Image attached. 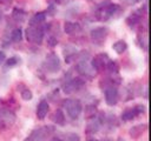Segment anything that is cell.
Returning <instances> with one entry per match:
<instances>
[{"label": "cell", "instance_id": "cell-1", "mask_svg": "<svg viewBox=\"0 0 151 141\" xmlns=\"http://www.w3.org/2000/svg\"><path fill=\"white\" fill-rule=\"evenodd\" d=\"M64 107H65L68 116L72 120L78 119L81 113V109H83L81 102L78 99H66L64 101Z\"/></svg>", "mask_w": 151, "mask_h": 141}, {"label": "cell", "instance_id": "cell-2", "mask_svg": "<svg viewBox=\"0 0 151 141\" xmlns=\"http://www.w3.org/2000/svg\"><path fill=\"white\" fill-rule=\"evenodd\" d=\"M120 9V6L117 5V4H109V5H105L103 7H100L97 12H96V18L99 20V21H106L109 20L111 16H113L117 12H119Z\"/></svg>", "mask_w": 151, "mask_h": 141}, {"label": "cell", "instance_id": "cell-3", "mask_svg": "<svg viewBox=\"0 0 151 141\" xmlns=\"http://www.w3.org/2000/svg\"><path fill=\"white\" fill-rule=\"evenodd\" d=\"M25 35L27 41L35 45H40L44 39V29L39 26H29L28 28H26Z\"/></svg>", "mask_w": 151, "mask_h": 141}, {"label": "cell", "instance_id": "cell-4", "mask_svg": "<svg viewBox=\"0 0 151 141\" xmlns=\"http://www.w3.org/2000/svg\"><path fill=\"white\" fill-rule=\"evenodd\" d=\"M15 114L13 110L8 108H1L0 109V130L7 129L15 122Z\"/></svg>", "mask_w": 151, "mask_h": 141}, {"label": "cell", "instance_id": "cell-5", "mask_svg": "<svg viewBox=\"0 0 151 141\" xmlns=\"http://www.w3.org/2000/svg\"><path fill=\"white\" fill-rule=\"evenodd\" d=\"M42 67L47 73H57V72H59V69L61 67V63H60V60H59L58 55L54 54V53L48 54L46 56L44 63H42Z\"/></svg>", "mask_w": 151, "mask_h": 141}, {"label": "cell", "instance_id": "cell-6", "mask_svg": "<svg viewBox=\"0 0 151 141\" xmlns=\"http://www.w3.org/2000/svg\"><path fill=\"white\" fill-rule=\"evenodd\" d=\"M85 85V81L77 76V78H73L68 81H66L64 85H63V90L66 93V94H72L74 92H78L80 88H83Z\"/></svg>", "mask_w": 151, "mask_h": 141}, {"label": "cell", "instance_id": "cell-7", "mask_svg": "<svg viewBox=\"0 0 151 141\" xmlns=\"http://www.w3.org/2000/svg\"><path fill=\"white\" fill-rule=\"evenodd\" d=\"M144 112H145L144 106H143V105H137V106L126 108V109L123 112V114H122V119H123L124 121H131V120L136 119L137 116L142 115Z\"/></svg>", "mask_w": 151, "mask_h": 141}, {"label": "cell", "instance_id": "cell-8", "mask_svg": "<svg viewBox=\"0 0 151 141\" xmlns=\"http://www.w3.org/2000/svg\"><path fill=\"white\" fill-rule=\"evenodd\" d=\"M107 34H109V28L104 27V26L96 27V28L91 29V32H90V36H91L92 41L96 43H101L103 41H105Z\"/></svg>", "mask_w": 151, "mask_h": 141}, {"label": "cell", "instance_id": "cell-9", "mask_svg": "<svg viewBox=\"0 0 151 141\" xmlns=\"http://www.w3.org/2000/svg\"><path fill=\"white\" fill-rule=\"evenodd\" d=\"M107 61H109L107 54L106 53H100V54H97L92 59L91 66L94 69V72H101V70H104L106 68V62Z\"/></svg>", "mask_w": 151, "mask_h": 141}, {"label": "cell", "instance_id": "cell-10", "mask_svg": "<svg viewBox=\"0 0 151 141\" xmlns=\"http://www.w3.org/2000/svg\"><path fill=\"white\" fill-rule=\"evenodd\" d=\"M119 100L118 89L114 86H109L105 88V101L109 106H116Z\"/></svg>", "mask_w": 151, "mask_h": 141}, {"label": "cell", "instance_id": "cell-11", "mask_svg": "<svg viewBox=\"0 0 151 141\" xmlns=\"http://www.w3.org/2000/svg\"><path fill=\"white\" fill-rule=\"evenodd\" d=\"M76 69L79 74L81 75H85V76H93L94 75V69L92 68L91 63L87 62V61H80L77 66H76Z\"/></svg>", "mask_w": 151, "mask_h": 141}, {"label": "cell", "instance_id": "cell-12", "mask_svg": "<svg viewBox=\"0 0 151 141\" xmlns=\"http://www.w3.org/2000/svg\"><path fill=\"white\" fill-rule=\"evenodd\" d=\"M50 128L48 127H42V128H39V129H35L25 141H44L45 137L47 136L48 134V130Z\"/></svg>", "mask_w": 151, "mask_h": 141}, {"label": "cell", "instance_id": "cell-13", "mask_svg": "<svg viewBox=\"0 0 151 141\" xmlns=\"http://www.w3.org/2000/svg\"><path fill=\"white\" fill-rule=\"evenodd\" d=\"M48 110H50L48 102L45 101V100L40 101V103L38 105V108H37V116H38V119H40V120L45 119L47 113H48Z\"/></svg>", "mask_w": 151, "mask_h": 141}, {"label": "cell", "instance_id": "cell-14", "mask_svg": "<svg viewBox=\"0 0 151 141\" xmlns=\"http://www.w3.org/2000/svg\"><path fill=\"white\" fill-rule=\"evenodd\" d=\"M64 31L67 34H74L81 31V26L78 22H73V21H66L64 24Z\"/></svg>", "mask_w": 151, "mask_h": 141}, {"label": "cell", "instance_id": "cell-15", "mask_svg": "<svg viewBox=\"0 0 151 141\" xmlns=\"http://www.w3.org/2000/svg\"><path fill=\"white\" fill-rule=\"evenodd\" d=\"M146 128H147V125H146V123L137 125V126H134V127H132V128L130 129L129 134H130V136H131L132 139H138L140 135H143V133L146 130Z\"/></svg>", "mask_w": 151, "mask_h": 141}, {"label": "cell", "instance_id": "cell-16", "mask_svg": "<svg viewBox=\"0 0 151 141\" xmlns=\"http://www.w3.org/2000/svg\"><path fill=\"white\" fill-rule=\"evenodd\" d=\"M93 120L91 122H88L87 127H86V133H96L100 126H101V119L100 118H92Z\"/></svg>", "mask_w": 151, "mask_h": 141}, {"label": "cell", "instance_id": "cell-17", "mask_svg": "<svg viewBox=\"0 0 151 141\" xmlns=\"http://www.w3.org/2000/svg\"><path fill=\"white\" fill-rule=\"evenodd\" d=\"M45 19H46V13H44V12H38V13H35V14L31 18L29 25H31V26H39L41 22L45 21Z\"/></svg>", "mask_w": 151, "mask_h": 141}, {"label": "cell", "instance_id": "cell-18", "mask_svg": "<svg viewBox=\"0 0 151 141\" xmlns=\"http://www.w3.org/2000/svg\"><path fill=\"white\" fill-rule=\"evenodd\" d=\"M52 121L59 126H64L65 125V114L63 113L61 109H57L54 110L53 115H52Z\"/></svg>", "mask_w": 151, "mask_h": 141}, {"label": "cell", "instance_id": "cell-19", "mask_svg": "<svg viewBox=\"0 0 151 141\" xmlns=\"http://www.w3.org/2000/svg\"><path fill=\"white\" fill-rule=\"evenodd\" d=\"M112 48L117 54H123L127 48V43L124 40H118L112 45Z\"/></svg>", "mask_w": 151, "mask_h": 141}, {"label": "cell", "instance_id": "cell-20", "mask_svg": "<svg viewBox=\"0 0 151 141\" xmlns=\"http://www.w3.org/2000/svg\"><path fill=\"white\" fill-rule=\"evenodd\" d=\"M106 69L111 73V74H118L119 72V65L117 61H112V60H109L106 62Z\"/></svg>", "mask_w": 151, "mask_h": 141}, {"label": "cell", "instance_id": "cell-21", "mask_svg": "<svg viewBox=\"0 0 151 141\" xmlns=\"http://www.w3.org/2000/svg\"><path fill=\"white\" fill-rule=\"evenodd\" d=\"M25 15H26V13L21 8H14L13 12H12V18L15 21H22L25 19Z\"/></svg>", "mask_w": 151, "mask_h": 141}, {"label": "cell", "instance_id": "cell-22", "mask_svg": "<svg viewBox=\"0 0 151 141\" xmlns=\"http://www.w3.org/2000/svg\"><path fill=\"white\" fill-rule=\"evenodd\" d=\"M11 40L13 42H20L22 40V31L21 28H14L11 33Z\"/></svg>", "mask_w": 151, "mask_h": 141}, {"label": "cell", "instance_id": "cell-23", "mask_svg": "<svg viewBox=\"0 0 151 141\" xmlns=\"http://www.w3.org/2000/svg\"><path fill=\"white\" fill-rule=\"evenodd\" d=\"M19 62H20V59H19L18 56H11V58L6 61V67H8V68L14 67V66H17Z\"/></svg>", "mask_w": 151, "mask_h": 141}, {"label": "cell", "instance_id": "cell-24", "mask_svg": "<svg viewBox=\"0 0 151 141\" xmlns=\"http://www.w3.org/2000/svg\"><path fill=\"white\" fill-rule=\"evenodd\" d=\"M21 98H22V100H25V101H28V100H32V98H33V94H32V92L28 89V88H25V89H22L21 90Z\"/></svg>", "mask_w": 151, "mask_h": 141}, {"label": "cell", "instance_id": "cell-25", "mask_svg": "<svg viewBox=\"0 0 151 141\" xmlns=\"http://www.w3.org/2000/svg\"><path fill=\"white\" fill-rule=\"evenodd\" d=\"M86 118H94L97 115V108L96 106H87L86 107Z\"/></svg>", "mask_w": 151, "mask_h": 141}, {"label": "cell", "instance_id": "cell-26", "mask_svg": "<svg viewBox=\"0 0 151 141\" xmlns=\"http://www.w3.org/2000/svg\"><path fill=\"white\" fill-rule=\"evenodd\" d=\"M64 141H80V139H79V135H77L74 133H70V134L65 135Z\"/></svg>", "mask_w": 151, "mask_h": 141}, {"label": "cell", "instance_id": "cell-27", "mask_svg": "<svg viewBox=\"0 0 151 141\" xmlns=\"http://www.w3.org/2000/svg\"><path fill=\"white\" fill-rule=\"evenodd\" d=\"M138 42H139V46L143 47L144 49H146L147 47V38L146 36H139L138 38Z\"/></svg>", "mask_w": 151, "mask_h": 141}, {"label": "cell", "instance_id": "cell-28", "mask_svg": "<svg viewBox=\"0 0 151 141\" xmlns=\"http://www.w3.org/2000/svg\"><path fill=\"white\" fill-rule=\"evenodd\" d=\"M47 45H48L50 47H54V46H57V45H58V40H57V38H54V36H48V38H47Z\"/></svg>", "mask_w": 151, "mask_h": 141}, {"label": "cell", "instance_id": "cell-29", "mask_svg": "<svg viewBox=\"0 0 151 141\" xmlns=\"http://www.w3.org/2000/svg\"><path fill=\"white\" fill-rule=\"evenodd\" d=\"M125 5H127V6H132V5H134V4H137L139 0H122Z\"/></svg>", "mask_w": 151, "mask_h": 141}, {"label": "cell", "instance_id": "cell-30", "mask_svg": "<svg viewBox=\"0 0 151 141\" xmlns=\"http://www.w3.org/2000/svg\"><path fill=\"white\" fill-rule=\"evenodd\" d=\"M12 4V0H0V5H4V6H9Z\"/></svg>", "mask_w": 151, "mask_h": 141}, {"label": "cell", "instance_id": "cell-31", "mask_svg": "<svg viewBox=\"0 0 151 141\" xmlns=\"http://www.w3.org/2000/svg\"><path fill=\"white\" fill-rule=\"evenodd\" d=\"M5 59H6V55H5V53L0 51V65H1V63L5 61Z\"/></svg>", "mask_w": 151, "mask_h": 141}, {"label": "cell", "instance_id": "cell-32", "mask_svg": "<svg viewBox=\"0 0 151 141\" xmlns=\"http://www.w3.org/2000/svg\"><path fill=\"white\" fill-rule=\"evenodd\" d=\"M51 141H63V140H60L59 137H53V139H51Z\"/></svg>", "mask_w": 151, "mask_h": 141}, {"label": "cell", "instance_id": "cell-33", "mask_svg": "<svg viewBox=\"0 0 151 141\" xmlns=\"http://www.w3.org/2000/svg\"><path fill=\"white\" fill-rule=\"evenodd\" d=\"M87 141H99V140H97V139H94V137H90Z\"/></svg>", "mask_w": 151, "mask_h": 141}, {"label": "cell", "instance_id": "cell-34", "mask_svg": "<svg viewBox=\"0 0 151 141\" xmlns=\"http://www.w3.org/2000/svg\"><path fill=\"white\" fill-rule=\"evenodd\" d=\"M52 1H54V2H58V4H59V2L61 1V0H52Z\"/></svg>", "mask_w": 151, "mask_h": 141}, {"label": "cell", "instance_id": "cell-35", "mask_svg": "<svg viewBox=\"0 0 151 141\" xmlns=\"http://www.w3.org/2000/svg\"><path fill=\"white\" fill-rule=\"evenodd\" d=\"M1 18H2V13H1V11H0V20H1Z\"/></svg>", "mask_w": 151, "mask_h": 141}, {"label": "cell", "instance_id": "cell-36", "mask_svg": "<svg viewBox=\"0 0 151 141\" xmlns=\"http://www.w3.org/2000/svg\"><path fill=\"white\" fill-rule=\"evenodd\" d=\"M119 141H124V140H119Z\"/></svg>", "mask_w": 151, "mask_h": 141}, {"label": "cell", "instance_id": "cell-37", "mask_svg": "<svg viewBox=\"0 0 151 141\" xmlns=\"http://www.w3.org/2000/svg\"><path fill=\"white\" fill-rule=\"evenodd\" d=\"M106 141H110V140H106Z\"/></svg>", "mask_w": 151, "mask_h": 141}]
</instances>
